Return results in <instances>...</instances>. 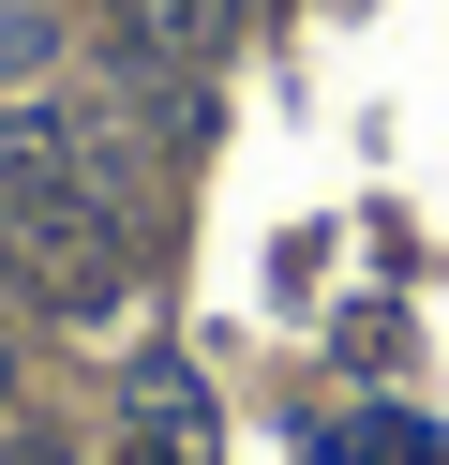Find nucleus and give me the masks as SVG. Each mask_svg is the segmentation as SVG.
<instances>
[{
  "instance_id": "4",
  "label": "nucleus",
  "mask_w": 449,
  "mask_h": 465,
  "mask_svg": "<svg viewBox=\"0 0 449 465\" xmlns=\"http://www.w3.org/2000/svg\"><path fill=\"white\" fill-rule=\"evenodd\" d=\"M225 15H239V0H120V61H135V75H210Z\"/></svg>"
},
{
  "instance_id": "6",
  "label": "nucleus",
  "mask_w": 449,
  "mask_h": 465,
  "mask_svg": "<svg viewBox=\"0 0 449 465\" xmlns=\"http://www.w3.org/2000/svg\"><path fill=\"white\" fill-rule=\"evenodd\" d=\"M0 465H75V435H45V420H30V435H0Z\"/></svg>"
},
{
  "instance_id": "7",
  "label": "nucleus",
  "mask_w": 449,
  "mask_h": 465,
  "mask_svg": "<svg viewBox=\"0 0 449 465\" xmlns=\"http://www.w3.org/2000/svg\"><path fill=\"white\" fill-rule=\"evenodd\" d=\"M0 405H15V375H0Z\"/></svg>"
},
{
  "instance_id": "2",
  "label": "nucleus",
  "mask_w": 449,
  "mask_h": 465,
  "mask_svg": "<svg viewBox=\"0 0 449 465\" xmlns=\"http://www.w3.org/2000/svg\"><path fill=\"white\" fill-rule=\"evenodd\" d=\"M30 195H120V135L105 121H75V105H45V91H0V211H30Z\"/></svg>"
},
{
  "instance_id": "3",
  "label": "nucleus",
  "mask_w": 449,
  "mask_h": 465,
  "mask_svg": "<svg viewBox=\"0 0 449 465\" xmlns=\"http://www.w3.org/2000/svg\"><path fill=\"white\" fill-rule=\"evenodd\" d=\"M120 465H225V420H210V391L180 361H150L120 391Z\"/></svg>"
},
{
  "instance_id": "1",
  "label": "nucleus",
  "mask_w": 449,
  "mask_h": 465,
  "mask_svg": "<svg viewBox=\"0 0 449 465\" xmlns=\"http://www.w3.org/2000/svg\"><path fill=\"white\" fill-rule=\"evenodd\" d=\"M0 271L45 315H105L135 285V225H120V195H30V211H0Z\"/></svg>"
},
{
  "instance_id": "5",
  "label": "nucleus",
  "mask_w": 449,
  "mask_h": 465,
  "mask_svg": "<svg viewBox=\"0 0 449 465\" xmlns=\"http://www.w3.org/2000/svg\"><path fill=\"white\" fill-rule=\"evenodd\" d=\"M45 45H60L45 15H30V0H0V91H15V75H45Z\"/></svg>"
}]
</instances>
